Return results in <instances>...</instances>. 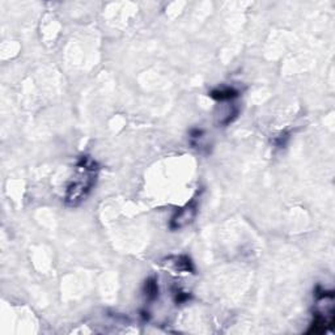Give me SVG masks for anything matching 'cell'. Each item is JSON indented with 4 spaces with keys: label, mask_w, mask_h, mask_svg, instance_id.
Instances as JSON below:
<instances>
[{
    "label": "cell",
    "mask_w": 335,
    "mask_h": 335,
    "mask_svg": "<svg viewBox=\"0 0 335 335\" xmlns=\"http://www.w3.org/2000/svg\"><path fill=\"white\" fill-rule=\"evenodd\" d=\"M98 165L92 157L81 156L76 164V176L68 185L64 196L67 206L76 207L85 200L96 183Z\"/></svg>",
    "instance_id": "obj_1"
},
{
    "label": "cell",
    "mask_w": 335,
    "mask_h": 335,
    "mask_svg": "<svg viewBox=\"0 0 335 335\" xmlns=\"http://www.w3.org/2000/svg\"><path fill=\"white\" fill-rule=\"evenodd\" d=\"M196 213H198V199L194 198L185 207L176 211V213L170 219L169 228L172 231H178V229H182L185 227L190 226L194 221V219H195Z\"/></svg>",
    "instance_id": "obj_2"
},
{
    "label": "cell",
    "mask_w": 335,
    "mask_h": 335,
    "mask_svg": "<svg viewBox=\"0 0 335 335\" xmlns=\"http://www.w3.org/2000/svg\"><path fill=\"white\" fill-rule=\"evenodd\" d=\"M239 90L235 88H217L209 92V97L216 101H229L239 97Z\"/></svg>",
    "instance_id": "obj_3"
},
{
    "label": "cell",
    "mask_w": 335,
    "mask_h": 335,
    "mask_svg": "<svg viewBox=\"0 0 335 335\" xmlns=\"http://www.w3.org/2000/svg\"><path fill=\"white\" fill-rule=\"evenodd\" d=\"M146 296L150 301H153L159 296V287H157L155 278L148 279L146 282Z\"/></svg>",
    "instance_id": "obj_4"
},
{
    "label": "cell",
    "mask_w": 335,
    "mask_h": 335,
    "mask_svg": "<svg viewBox=\"0 0 335 335\" xmlns=\"http://www.w3.org/2000/svg\"><path fill=\"white\" fill-rule=\"evenodd\" d=\"M174 267L178 271H193V263L187 257H176V262H174Z\"/></svg>",
    "instance_id": "obj_5"
}]
</instances>
